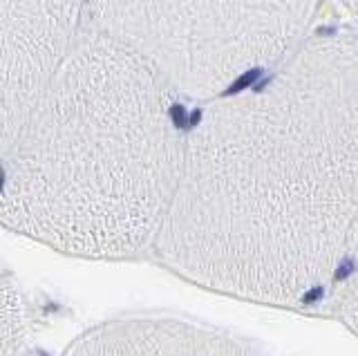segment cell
<instances>
[{"mask_svg": "<svg viewBox=\"0 0 358 356\" xmlns=\"http://www.w3.org/2000/svg\"><path fill=\"white\" fill-rule=\"evenodd\" d=\"M331 307L341 320L350 327L354 334H358V227L352 240V249L347 255L345 269L341 273V280L334 289Z\"/></svg>", "mask_w": 358, "mask_h": 356, "instance_id": "8992f818", "label": "cell"}, {"mask_svg": "<svg viewBox=\"0 0 358 356\" xmlns=\"http://www.w3.org/2000/svg\"><path fill=\"white\" fill-rule=\"evenodd\" d=\"M20 356H38V354H34V352H22Z\"/></svg>", "mask_w": 358, "mask_h": 356, "instance_id": "9c48e42d", "label": "cell"}, {"mask_svg": "<svg viewBox=\"0 0 358 356\" xmlns=\"http://www.w3.org/2000/svg\"><path fill=\"white\" fill-rule=\"evenodd\" d=\"M63 356H260L231 334L177 318H121L83 332Z\"/></svg>", "mask_w": 358, "mask_h": 356, "instance_id": "5b68a950", "label": "cell"}, {"mask_svg": "<svg viewBox=\"0 0 358 356\" xmlns=\"http://www.w3.org/2000/svg\"><path fill=\"white\" fill-rule=\"evenodd\" d=\"M119 41L177 94L213 99L275 70L302 43L316 0H87Z\"/></svg>", "mask_w": 358, "mask_h": 356, "instance_id": "3957f363", "label": "cell"}, {"mask_svg": "<svg viewBox=\"0 0 358 356\" xmlns=\"http://www.w3.org/2000/svg\"><path fill=\"white\" fill-rule=\"evenodd\" d=\"M25 307L16 285H11L9 276L3 278V352L0 356H20L22 354V343H25Z\"/></svg>", "mask_w": 358, "mask_h": 356, "instance_id": "52a82bcc", "label": "cell"}, {"mask_svg": "<svg viewBox=\"0 0 358 356\" xmlns=\"http://www.w3.org/2000/svg\"><path fill=\"white\" fill-rule=\"evenodd\" d=\"M83 0H0V141L11 137L81 38Z\"/></svg>", "mask_w": 358, "mask_h": 356, "instance_id": "277c9868", "label": "cell"}, {"mask_svg": "<svg viewBox=\"0 0 358 356\" xmlns=\"http://www.w3.org/2000/svg\"><path fill=\"white\" fill-rule=\"evenodd\" d=\"M175 90L148 63L87 29L3 155V225L78 258L155 249L184 162Z\"/></svg>", "mask_w": 358, "mask_h": 356, "instance_id": "7a4b0ae2", "label": "cell"}, {"mask_svg": "<svg viewBox=\"0 0 358 356\" xmlns=\"http://www.w3.org/2000/svg\"><path fill=\"white\" fill-rule=\"evenodd\" d=\"M341 3L347 7V9H350V12L358 18V0H341Z\"/></svg>", "mask_w": 358, "mask_h": 356, "instance_id": "ba28073f", "label": "cell"}, {"mask_svg": "<svg viewBox=\"0 0 358 356\" xmlns=\"http://www.w3.org/2000/svg\"><path fill=\"white\" fill-rule=\"evenodd\" d=\"M358 227V41L307 38L208 106L155 253L210 292L271 307L334 296Z\"/></svg>", "mask_w": 358, "mask_h": 356, "instance_id": "6da1fadb", "label": "cell"}]
</instances>
